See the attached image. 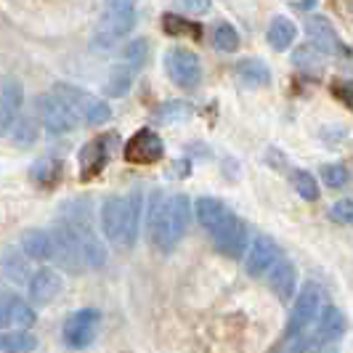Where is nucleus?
Returning a JSON list of instances; mask_svg holds the SVG:
<instances>
[{"label": "nucleus", "mask_w": 353, "mask_h": 353, "mask_svg": "<svg viewBox=\"0 0 353 353\" xmlns=\"http://www.w3.org/2000/svg\"><path fill=\"white\" fill-rule=\"evenodd\" d=\"M189 221H192L189 196H162V192H152L146 202V231L152 236V245L159 252H170L186 236Z\"/></svg>", "instance_id": "obj_1"}, {"label": "nucleus", "mask_w": 353, "mask_h": 353, "mask_svg": "<svg viewBox=\"0 0 353 353\" xmlns=\"http://www.w3.org/2000/svg\"><path fill=\"white\" fill-rule=\"evenodd\" d=\"M64 229L74 236V242L80 245L83 261L90 268H99L106 261V248L101 236L93 229V215H90V199H70L67 205H61L59 221Z\"/></svg>", "instance_id": "obj_2"}, {"label": "nucleus", "mask_w": 353, "mask_h": 353, "mask_svg": "<svg viewBox=\"0 0 353 353\" xmlns=\"http://www.w3.org/2000/svg\"><path fill=\"white\" fill-rule=\"evenodd\" d=\"M136 3L139 0H106L101 21L93 32L96 48H112L136 27Z\"/></svg>", "instance_id": "obj_3"}, {"label": "nucleus", "mask_w": 353, "mask_h": 353, "mask_svg": "<svg viewBox=\"0 0 353 353\" xmlns=\"http://www.w3.org/2000/svg\"><path fill=\"white\" fill-rule=\"evenodd\" d=\"M37 112H40V117H43V128H46L51 136L72 133L77 125L83 123L80 114H77L59 93H53V90L37 99Z\"/></svg>", "instance_id": "obj_4"}, {"label": "nucleus", "mask_w": 353, "mask_h": 353, "mask_svg": "<svg viewBox=\"0 0 353 353\" xmlns=\"http://www.w3.org/2000/svg\"><path fill=\"white\" fill-rule=\"evenodd\" d=\"M99 327H101V314L96 308H80L67 316L64 327H61V337H64V345L72 351H83L88 348L90 343L99 335Z\"/></svg>", "instance_id": "obj_5"}, {"label": "nucleus", "mask_w": 353, "mask_h": 353, "mask_svg": "<svg viewBox=\"0 0 353 353\" xmlns=\"http://www.w3.org/2000/svg\"><path fill=\"white\" fill-rule=\"evenodd\" d=\"M53 93H59L67 104L80 114V120L88 125H104L109 117H112V109H109V104H104L101 99H90V93H85V90L74 88V85H67V83H56L53 85Z\"/></svg>", "instance_id": "obj_6"}, {"label": "nucleus", "mask_w": 353, "mask_h": 353, "mask_svg": "<svg viewBox=\"0 0 353 353\" xmlns=\"http://www.w3.org/2000/svg\"><path fill=\"white\" fill-rule=\"evenodd\" d=\"M165 72L178 88L192 90L202 83V61L189 48H170L165 53Z\"/></svg>", "instance_id": "obj_7"}, {"label": "nucleus", "mask_w": 353, "mask_h": 353, "mask_svg": "<svg viewBox=\"0 0 353 353\" xmlns=\"http://www.w3.org/2000/svg\"><path fill=\"white\" fill-rule=\"evenodd\" d=\"M321 298H324V292H321V287L316 282H305L303 284V290L298 292V301L292 305V314L287 319V337H295L301 335L303 330L319 316V305H321Z\"/></svg>", "instance_id": "obj_8"}, {"label": "nucleus", "mask_w": 353, "mask_h": 353, "mask_svg": "<svg viewBox=\"0 0 353 353\" xmlns=\"http://www.w3.org/2000/svg\"><path fill=\"white\" fill-rule=\"evenodd\" d=\"M117 146V133H101L96 139H90L83 149H80V181H93L106 162L112 159V152Z\"/></svg>", "instance_id": "obj_9"}, {"label": "nucleus", "mask_w": 353, "mask_h": 353, "mask_svg": "<svg viewBox=\"0 0 353 353\" xmlns=\"http://www.w3.org/2000/svg\"><path fill=\"white\" fill-rule=\"evenodd\" d=\"M123 154L130 165H154L165 154V143L157 136V130L141 128L128 139V143L123 146Z\"/></svg>", "instance_id": "obj_10"}, {"label": "nucleus", "mask_w": 353, "mask_h": 353, "mask_svg": "<svg viewBox=\"0 0 353 353\" xmlns=\"http://www.w3.org/2000/svg\"><path fill=\"white\" fill-rule=\"evenodd\" d=\"M212 234V242H215V248L221 255H226V258H242L245 252H248V226L231 212L229 218L218 226Z\"/></svg>", "instance_id": "obj_11"}, {"label": "nucleus", "mask_w": 353, "mask_h": 353, "mask_svg": "<svg viewBox=\"0 0 353 353\" xmlns=\"http://www.w3.org/2000/svg\"><path fill=\"white\" fill-rule=\"evenodd\" d=\"M305 35L311 40V46L319 53H327V56H340V53H348L345 43L340 40L337 30L332 27V21L321 14H311L305 19Z\"/></svg>", "instance_id": "obj_12"}, {"label": "nucleus", "mask_w": 353, "mask_h": 353, "mask_svg": "<svg viewBox=\"0 0 353 353\" xmlns=\"http://www.w3.org/2000/svg\"><path fill=\"white\" fill-rule=\"evenodd\" d=\"M279 261V248H276V242L271 239V236H255L252 242H250V250H248V261H245V268H248L250 276H263L265 271H271L274 265Z\"/></svg>", "instance_id": "obj_13"}, {"label": "nucleus", "mask_w": 353, "mask_h": 353, "mask_svg": "<svg viewBox=\"0 0 353 353\" xmlns=\"http://www.w3.org/2000/svg\"><path fill=\"white\" fill-rule=\"evenodd\" d=\"M21 104H24V90L17 80H6L3 93H0V133L8 139V133L14 130V125L21 117Z\"/></svg>", "instance_id": "obj_14"}, {"label": "nucleus", "mask_w": 353, "mask_h": 353, "mask_svg": "<svg viewBox=\"0 0 353 353\" xmlns=\"http://www.w3.org/2000/svg\"><path fill=\"white\" fill-rule=\"evenodd\" d=\"M37 321L35 311L30 303H24L14 292H6L3 295V305H0V327L8 330V327H17V330H30Z\"/></svg>", "instance_id": "obj_15"}, {"label": "nucleus", "mask_w": 353, "mask_h": 353, "mask_svg": "<svg viewBox=\"0 0 353 353\" xmlns=\"http://www.w3.org/2000/svg\"><path fill=\"white\" fill-rule=\"evenodd\" d=\"M101 231L109 242L123 245L125 236V196L112 194L101 205Z\"/></svg>", "instance_id": "obj_16"}, {"label": "nucleus", "mask_w": 353, "mask_h": 353, "mask_svg": "<svg viewBox=\"0 0 353 353\" xmlns=\"http://www.w3.org/2000/svg\"><path fill=\"white\" fill-rule=\"evenodd\" d=\"M61 292V274L53 268H40L30 279V301L37 305H48Z\"/></svg>", "instance_id": "obj_17"}, {"label": "nucleus", "mask_w": 353, "mask_h": 353, "mask_svg": "<svg viewBox=\"0 0 353 353\" xmlns=\"http://www.w3.org/2000/svg\"><path fill=\"white\" fill-rule=\"evenodd\" d=\"M19 248L32 261H51V258H56V242H53L51 231L27 229L19 239Z\"/></svg>", "instance_id": "obj_18"}, {"label": "nucleus", "mask_w": 353, "mask_h": 353, "mask_svg": "<svg viewBox=\"0 0 353 353\" xmlns=\"http://www.w3.org/2000/svg\"><path fill=\"white\" fill-rule=\"evenodd\" d=\"M295 284H298V268H295V263L292 261H276V265L268 274L271 292L282 303H287L295 295Z\"/></svg>", "instance_id": "obj_19"}, {"label": "nucleus", "mask_w": 353, "mask_h": 353, "mask_svg": "<svg viewBox=\"0 0 353 353\" xmlns=\"http://www.w3.org/2000/svg\"><path fill=\"white\" fill-rule=\"evenodd\" d=\"M345 332V314L335 308V305H327L324 311H321V316H319V324H316V332H314V343L319 345H327V343H335L340 340Z\"/></svg>", "instance_id": "obj_20"}, {"label": "nucleus", "mask_w": 353, "mask_h": 353, "mask_svg": "<svg viewBox=\"0 0 353 353\" xmlns=\"http://www.w3.org/2000/svg\"><path fill=\"white\" fill-rule=\"evenodd\" d=\"M146 210L143 205V192L133 189L130 194L125 196V236L123 248H133L139 239V226H141V212Z\"/></svg>", "instance_id": "obj_21"}, {"label": "nucleus", "mask_w": 353, "mask_h": 353, "mask_svg": "<svg viewBox=\"0 0 353 353\" xmlns=\"http://www.w3.org/2000/svg\"><path fill=\"white\" fill-rule=\"evenodd\" d=\"M194 215L205 229L215 231L226 218H229L231 212L221 199H215V196H199V199L194 202Z\"/></svg>", "instance_id": "obj_22"}, {"label": "nucleus", "mask_w": 353, "mask_h": 353, "mask_svg": "<svg viewBox=\"0 0 353 353\" xmlns=\"http://www.w3.org/2000/svg\"><path fill=\"white\" fill-rule=\"evenodd\" d=\"M61 162L56 157H40L32 162V168H30V181L40 186V189H51L56 186L59 181H61Z\"/></svg>", "instance_id": "obj_23"}, {"label": "nucleus", "mask_w": 353, "mask_h": 353, "mask_svg": "<svg viewBox=\"0 0 353 353\" xmlns=\"http://www.w3.org/2000/svg\"><path fill=\"white\" fill-rule=\"evenodd\" d=\"M234 72H236V77L248 88H263V85L271 83V70L265 67V61H261V59H242Z\"/></svg>", "instance_id": "obj_24"}, {"label": "nucleus", "mask_w": 353, "mask_h": 353, "mask_svg": "<svg viewBox=\"0 0 353 353\" xmlns=\"http://www.w3.org/2000/svg\"><path fill=\"white\" fill-rule=\"evenodd\" d=\"M298 35V27L290 21L287 17H274L271 24H268V32H265V40L274 51H287L292 46V40Z\"/></svg>", "instance_id": "obj_25"}, {"label": "nucleus", "mask_w": 353, "mask_h": 353, "mask_svg": "<svg viewBox=\"0 0 353 353\" xmlns=\"http://www.w3.org/2000/svg\"><path fill=\"white\" fill-rule=\"evenodd\" d=\"M162 30L170 37H189V40H202V24L194 19H183L178 14H162Z\"/></svg>", "instance_id": "obj_26"}, {"label": "nucleus", "mask_w": 353, "mask_h": 353, "mask_svg": "<svg viewBox=\"0 0 353 353\" xmlns=\"http://www.w3.org/2000/svg\"><path fill=\"white\" fill-rule=\"evenodd\" d=\"M3 274H6L8 282H17V284L30 282L32 276H30L27 255H21V252L14 248H6V252H3Z\"/></svg>", "instance_id": "obj_27"}, {"label": "nucleus", "mask_w": 353, "mask_h": 353, "mask_svg": "<svg viewBox=\"0 0 353 353\" xmlns=\"http://www.w3.org/2000/svg\"><path fill=\"white\" fill-rule=\"evenodd\" d=\"M37 348V337L30 330H14L0 335V351L3 353H32Z\"/></svg>", "instance_id": "obj_28"}, {"label": "nucleus", "mask_w": 353, "mask_h": 353, "mask_svg": "<svg viewBox=\"0 0 353 353\" xmlns=\"http://www.w3.org/2000/svg\"><path fill=\"white\" fill-rule=\"evenodd\" d=\"M130 85H133V70L128 64H117V67L109 70V77H106L104 83V93L109 99H120V96H125L130 90Z\"/></svg>", "instance_id": "obj_29"}, {"label": "nucleus", "mask_w": 353, "mask_h": 353, "mask_svg": "<svg viewBox=\"0 0 353 353\" xmlns=\"http://www.w3.org/2000/svg\"><path fill=\"white\" fill-rule=\"evenodd\" d=\"M192 114H194V106L189 104V101H165L157 109L154 120L165 125H176V123H186Z\"/></svg>", "instance_id": "obj_30"}, {"label": "nucleus", "mask_w": 353, "mask_h": 353, "mask_svg": "<svg viewBox=\"0 0 353 353\" xmlns=\"http://www.w3.org/2000/svg\"><path fill=\"white\" fill-rule=\"evenodd\" d=\"M149 53H152L149 40H146V37H136V40H130V43H128V48H125V61H128V67H130V70L139 72V70L146 67Z\"/></svg>", "instance_id": "obj_31"}, {"label": "nucleus", "mask_w": 353, "mask_h": 353, "mask_svg": "<svg viewBox=\"0 0 353 353\" xmlns=\"http://www.w3.org/2000/svg\"><path fill=\"white\" fill-rule=\"evenodd\" d=\"M8 139L17 146H30L37 141V125L32 117H19V123L14 125V130L8 133Z\"/></svg>", "instance_id": "obj_32"}, {"label": "nucleus", "mask_w": 353, "mask_h": 353, "mask_svg": "<svg viewBox=\"0 0 353 353\" xmlns=\"http://www.w3.org/2000/svg\"><path fill=\"white\" fill-rule=\"evenodd\" d=\"M292 61H295V67L301 72H308V74H319L321 72V59H319V51L314 46H303L295 51L292 56Z\"/></svg>", "instance_id": "obj_33"}, {"label": "nucleus", "mask_w": 353, "mask_h": 353, "mask_svg": "<svg viewBox=\"0 0 353 353\" xmlns=\"http://www.w3.org/2000/svg\"><path fill=\"white\" fill-rule=\"evenodd\" d=\"M292 186H295V192H298L305 202H316L319 199V183L311 173H305V170H295V173H292Z\"/></svg>", "instance_id": "obj_34"}, {"label": "nucleus", "mask_w": 353, "mask_h": 353, "mask_svg": "<svg viewBox=\"0 0 353 353\" xmlns=\"http://www.w3.org/2000/svg\"><path fill=\"white\" fill-rule=\"evenodd\" d=\"M212 43H215L218 51L234 53L239 48V32H236L231 24H218V27H215V35H212Z\"/></svg>", "instance_id": "obj_35"}, {"label": "nucleus", "mask_w": 353, "mask_h": 353, "mask_svg": "<svg viewBox=\"0 0 353 353\" xmlns=\"http://www.w3.org/2000/svg\"><path fill=\"white\" fill-rule=\"evenodd\" d=\"M321 181H324V186H330V189H343V186L351 181V173H348L345 165H324V168H321Z\"/></svg>", "instance_id": "obj_36"}, {"label": "nucleus", "mask_w": 353, "mask_h": 353, "mask_svg": "<svg viewBox=\"0 0 353 353\" xmlns=\"http://www.w3.org/2000/svg\"><path fill=\"white\" fill-rule=\"evenodd\" d=\"M330 218L340 226H353V196L337 199L335 205L330 208Z\"/></svg>", "instance_id": "obj_37"}, {"label": "nucleus", "mask_w": 353, "mask_h": 353, "mask_svg": "<svg viewBox=\"0 0 353 353\" xmlns=\"http://www.w3.org/2000/svg\"><path fill=\"white\" fill-rule=\"evenodd\" d=\"M330 90H332V96H335L340 104L348 106L353 112V80H335L330 85Z\"/></svg>", "instance_id": "obj_38"}, {"label": "nucleus", "mask_w": 353, "mask_h": 353, "mask_svg": "<svg viewBox=\"0 0 353 353\" xmlns=\"http://www.w3.org/2000/svg\"><path fill=\"white\" fill-rule=\"evenodd\" d=\"M181 6H183L186 11H192V14H205V11H210V0H181Z\"/></svg>", "instance_id": "obj_39"}, {"label": "nucleus", "mask_w": 353, "mask_h": 353, "mask_svg": "<svg viewBox=\"0 0 353 353\" xmlns=\"http://www.w3.org/2000/svg\"><path fill=\"white\" fill-rule=\"evenodd\" d=\"M173 168H176V170H168L170 178H183L192 173V162H189V159H178V162H173Z\"/></svg>", "instance_id": "obj_40"}, {"label": "nucleus", "mask_w": 353, "mask_h": 353, "mask_svg": "<svg viewBox=\"0 0 353 353\" xmlns=\"http://www.w3.org/2000/svg\"><path fill=\"white\" fill-rule=\"evenodd\" d=\"M319 0H301V3H298V6H301L303 11H311V8H314V6H316Z\"/></svg>", "instance_id": "obj_41"}, {"label": "nucleus", "mask_w": 353, "mask_h": 353, "mask_svg": "<svg viewBox=\"0 0 353 353\" xmlns=\"http://www.w3.org/2000/svg\"><path fill=\"white\" fill-rule=\"evenodd\" d=\"M321 353H337L335 348H327V351H321Z\"/></svg>", "instance_id": "obj_42"}]
</instances>
